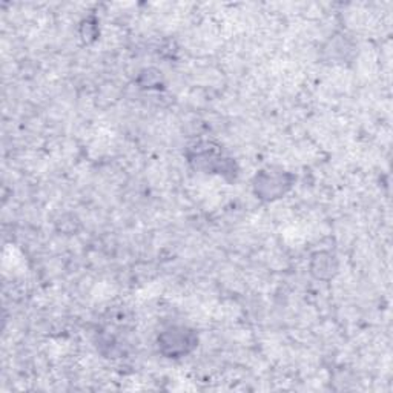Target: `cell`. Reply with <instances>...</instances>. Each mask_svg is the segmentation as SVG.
<instances>
[{
	"label": "cell",
	"instance_id": "6da1fadb",
	"mask_svg": "<svg viewBox=\"0 0 393 393\" xmlns=\"http://www.w3.org/2000/svg\"><path fill=\"white\" fill-rule=\"evenodd\" d=\"M160 341H174L175 343L165 352V355H168L169 358H172V356L175 358V356L187 353L195 346L194 335L191 332H186L184 329L168 330V332H165L162 335V338H160Z\"/></svg>",
	"mask_w": 393,
	"mask_h": 393
},
{
	"label": "cell",
	"instance_id": "7a4b0ae2",
	"mask_svg": "<svg viewBox=\"0 0 393 393\" xmlns=\"http://www.w3.org/2000/svg\"><path fill=\"white\" fill-rule=\"evenodd\" d=\"M312 274L319 280L332 278L336 272V260L332 254L329 252H317L312 257Z\"/></svg>",
	"mask_w": 393,
	"mask_h": 393
}]
</instances>
